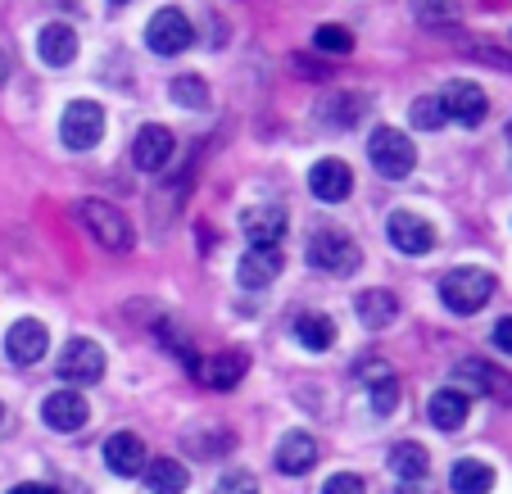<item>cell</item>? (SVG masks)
Returning <instances> with one entry per match:
<instances>
[{
    "mask_svg": "<svg viewBox=\"0 0 512 494\" xmlns=\"http://www.w3.org/2000/svg\"><path fill=\"white\" fill-rule=\"evenodd\" d=\"M440 300H445L449 313L472 318L494 300V277L485 268H454L440 277Z\"/></svg>",
    "mask_w": 512,
    "mask_h": 494,
    "instance_id": "obj_1",
    "label": "cell"
},
{
    "mask_svg": "<svg viewBox=\"0 0 512 494\" xmlns=\"http://www.w3.org/2000/svg\"><path fill=\"white\" fill-rule=\"evenodd\" d=\"M309 263L318 272H331V277H354L358 263H363V250H358V241L345 236L340 227H322L309 241Z\"/></svg>",
    "mask_w": 512,
    "mask_h": 494,
    "instance_id": "obj_2",
    "label": "cell"
},
{
    "mask_svg": "<svg viewBox=\"0 0 512 494\" xmlns=\"http://www.w3.org/2000/svg\"><path fill=\"white\" fill-rule=\"evenodd\" d=\"M368 159H372V168H377L381 177L399 182V177L413 173L417 150H413V141H408L399 127H377V132H372V141H368Z\"/></svg>",
    "mask_w": 512,
    "mask_h": 494,
    "instance_id": "obj_3",
    "label": "cell"
},
{
    "mask_svg": "<svg viewBox=\"0 0 512 494\" xmlns=\"http://www.w3.org/2000/svg\"><path fill=\"white\" fill-rule=\"evenodd\" d=\"M78 214H82V223H87V232L96 236V241L105 245L109 254H127V250H132V223L118 214L114 204H105V200H82Z\"/></svg>",
    "mask_w": 512,
    "mask_h": 494,
    "instance_id": "obj_4",
    "label": "cell"
},
{
    "mask_svg": "<svg viewBox=\"0 0 512 494\" xmlns=\"http://www.w3.org/2000/svg\"><path fill=\"white\" fill-rule=\"evenodd\" d=\"M100 136H105V109L96 100H73L59 118V141L68 150H91L100 146Z\"/></svg>",
    "mask_w": 512,
    "mask_h": 494,
    "instance_id": "obj_5",
    "label": "cell"
},
{
    "mask_svg": "<svg viewBox=\"0 0 512 494\" xmlns=\"http://www.w3.org/2000/svg\"><path fill=\"white\" fill-rule=\"evenodd\" d=\"M59 377H64L68 386H96V381L105 377V349L87 336L68 340L64 354H59Z\"/></svg>",
    "mask_w": 512,
    "mask_h": 494,
    "instance_id": "obj_6",
    "label": "cell"
},
{
    "mask_svg": "<svg viewBox=\"0 0 512 494\" xmlns=\"http://www.w3.org/2000/svg\"><path fill=\"white\" fill-rule=\"evenodd\" d=\"M145 41H150V50L155 55H182L186 46L195 41V28H191V19H186L182 10H159L155 19H150V28H145Z\"/></svg>",
    "mask_w": 512,
    "mask_h": 494,
    "instance_id": "obj_7",
    "label": "cell"
},
{
    "mask_svg": "<svg viewBox=\"0 0 512 494\" xmlns=\"http://www.w3.org/2000/svg\"><path fill=\"white\" fill-rule=\"evenodd\" d=\"M173 155H177V141H173V132H168L164 123H145L141 132H136L132 164L141 168V173H164Z\"/></svg>",
    "mask_w": 512,
    "mask_h": 494,
    "instance_id": "obj_8",
    "label": "cell"
},
{
    "mask_svg": "<svg viewBox=\"0 0 512 494\" xmlns=\"http://www.w3.org/2000/svg\"><path fill=\"white\" fill-rule=\"evenodd\" d=\"M46 345H50V331H46V322H37V318H19L10 327V336H5V354H10V363H19V368H32V363L46 359Z\"/></svg>",
    "mask_w": 512,
    "mask_h": 494,
    "instance_id": "obj_9",
    "label": "cell"
},
{
    "mask_svg": "<svg viewBox=\"0 0 512 494\" xmlns=\"http://www.w3.org/2000/svg\"><path fill=\"white\" fill-rule=\"evenodd\" d=\"M440 105H445V114L454 118V123L463 127H481L485 114H490V100H485V91L476 87V82H449L445 96H440Z\"/></svg>",
    "mask_w": 512,
    "mask_h": 494,
    "instance_id": "obj_10",
    "label": "cell"
},
{
    "mask_svg": "<svg viewBox=\"0 0 512 494\" xmlns=\"http://www.w3.org/2000/svg\"><path fill=\"white\" fill-rule=\"evenodd\" d=\"M250 372V354L245 349H223V354H213V359H200L195 377L204 381L209 390H236Z\"/></svg>",
    "mask_w": 512,
    "mask_h": 494,
    "instance_id": "obj_11",
    "label": "cell"
},
{
    "mask_svg": "<svg viewBox=\"0 0 512 494\" xmlns=\"http://www.w3.org/2000/svg\"><path fill=\"white\" fill-rule=\"evenodd\" d=\"M41 417H46L50 431H82L87 427V417H91V408L78 390H55V395L41 399Z\"/></svg>",
    "mask_w": 512,
    "mask_h": 494,
    "instance_id": "obj_12",
    "label": "cell"
},
{
    "mask_svg": "<svg viewBox=\"0 0 512 494\" xmlns=\"http://www.w3.org/2000/svg\"><path fill=\"white\" fill-rule=\"evenodd\" d=\"M386 236H390V245H395L399 254H426L435 245V227L426 223V218H417V214H390V223H386Z\"/></svg>",
    "mask_w": 512,
    "mask_h": 494,
    "instance_id": "obj_13",
    "label": "cell"
},
{
    "mask_svg": "<svg viewBox=\"0 0 512 494\" xmlns=\"http://www.w3.org/2000/svg\"><path fill=\"white\" fill-rule=\"evenodd\" d=\"M458 381H467L476 395H490V399H499V404H512V377L508 372H499L494 363H485V359H463L458 363Z\"/></svg>",
    "mask_w": 512,
    "mask_h": 494,
    "instance_id": "obj_14",
    "label": "cell"
},
{
    "mask_svg": "<svg viewBox=\"0 0 512 494\" xmlns=\"http://www.w3.org/2000/svg\"><path fill=\"white\" fill-rule=\"evenodd\" d=\"M309 191L327 204H340L354 191V173H349V164H340V159H318V164L309 168Z\"/></svg>",
    "mask_w": 512,
    "mask_h": 494,
    "instance_id": "obj_15",
    "label": "cell"
},
{
    "mask_svg": "<svg viewBox=\"0 0 512 494\" xmlns=\"http://www.w3.org/2000/svg\"><path fill=\"white\" fill-rule=\"evenodd\" d=\"M281 272V250L277 245H250L241 259V268H236V277H241L245 291H263V286H272Z\"/></svg>",
    "mask_w": 512,
    "mask_h": 494,
    "instance_id": "obj_16",
    "label": "cell"
},
{
    "mask_svg": "<svg viewBox=\"0 0 512 494\" xmlns=\"http://www.w3.org/2000/svg\"><path fill=\"white\" fill-rule=\"evenodd\" d=\"M78 46L82 41L68 23H46V28L37 32V55H41V64H50V68H68L78 59Z\"/></svg>",
    "mask_w": 512,
    "mask_h": 494,
    "instance_id": "obj_17",
    "label": "cell"
},
{
    "mask_svg": "<svg viewBox=\"0 0 512 494\" xmlns=\"http://www.w3.org/2000/svg\"><path fill=\"white\" fill-rule=\"evenodd\" d=\"M105 463L109 472L118 476H141L145 472V445L136 431H118V436L105 440Z\"/></svg>",
    "mask_w": 512,
    "mask_h": 494,
    "instance_id": "obj_18",
    "label": "cell"
},
{
    "mask_svg": "<svg viewBox=\"0 0 512 494\" xmlns=\"http://www.w3.org/2000/svg\"><path fill=\"white\" fill-rule=\"evenodd\" d=\"M241 227L250 236V245H277L286 236V209L281 204H259V209H245Z\"/></svg>",
    "mask_w": 512,
    "mask_h": 494,
    "instance_id": "obj_19",
    "label": "cell"
},
{
    "mask_svg": "<svg viewBox=\"0 0 512 494\" xmlns=\"http://www.w3.org/2000/svg\"><path fill=\"white\" fill-rule=\"evenodd\" d=\"M313 463H318V440H313L309 431H290V436L277 445V467H281L286 476L309 472Z\"/></svg>",
    "mask_w": 512,
    "mask_h": 494,
    "instance_id": "obj_20",
    "label": "cell"
},
{
    "mask_svg": "<svg viewBox=\"0 0 512 494\" xmlns=\"http://www.w3.org/2000/svg\"><path fill=\"white\" fill-rule=\"evenodd\" d=\"M318 114L327 127H340V132H345V127H354L358 118L368 114V100L354 96V91H331V96L318 100Z\"/></svg>",
    "mask_w": 512,
    "mask_h": 494,
    "instance_id": "obj_21",
    "label": "cell"
},
{
    "mask_svg": "<svg viewBox=\"0 0 512 494\" xmlns=\"http://www.w3.org/2000/svg\"><path fill=\"white\" fill-rule=\"evenodd\" d=\"M290 331H295V340H300L304 349H313V354H327V349L336 345V322H331V313H300Z\"/></svg>",
    "mask_w": 512,
    "mask_h": 494,
    "instance_id": "obj_22",
    "label": "cell"
},
{
    "mask_svg": "<svg viewBox=\"0 0 512 494\" xmlns=\"http://www.w3.org/2000/svg\"><path fill=\"white\" fill-rule=\"evenodd\" d=\"M449 490L454 494H490L494 490V467L481 458H458L449 472Z\"/></svg>",
    "mask_w": 512,
    "mask_h": 494,
    "instance_id": "obj_23",
    "label": "cell"
},
{
    "mask_svg": "<svg viewBox=\"0 0 512 494\" xmlns=\"http://www.w3.org/2000/svg\"><path fill=\"white\" fill-rule=\"evenodd\" d=\"M354 309H358V322H363L368 331H381V327H390V322L399 318L395 291H363Z\"/></svg>",
    "mask_w": 512,
    "mask_h": 494,
    "instance_id": "obj_24",
    "label": "cell"
},
{
    "mask_svg": "<svg viewBox=\"0 0 512 494\" xmlns=\"http://www.w3.org/2000/svg\"><path fill=\"white\" fill-rule=\"evenodd\" d=\"M467 413H472V399L463 390H435L431 395V422L440 431H458L467 422Z\"/></svg>",
    "mask_w": 512,
    "mask_h": 494,
    "instance_id": "obj_25",
    "label": "cell"
},
{
    "mask_svg": "<svg viewBox=\"0 0 512 494\" xmlns=\"http://www.w3.org/2000/svg\"><path fill=\"white\" fill-rule=\"evenodd\" d=\"M363 381H368V390H372V413L377 417H390L395 413V404H399V377L386 368V363H372L368 372H363Z\"/></svg>",
    "mask_w": 512,
    "mask_h": 494,
    "instance_id": "obj_26",
    "label": "cell"
},
{
    "mask_svg": "<svg viewBox=\"0 0 512 494\" xmlns=\"http://www.w3.org/2000/svg\"><path fill=\"white\" fill-rule=\"evenodd\" d=\"M141 476L150 485V494H182L191 485V476H186V467L177 458H155V463H145Z\"/></svg>",
    "mask_w": 512,
    "mask_h": 494,
    "instance_id": "obj_27",
    "label": "cell"
},
{
    "mask_svg": "<svg viewBox=\"0 0 512 494\" xmlns=\"http://www.w3.org/2000/svg\"><path fill=\"white\" fill-rule=\"evenodd\" d=\"M426 467H431V458H426V449H422V445H413V440L395 445V454H390V472H395L404 485L426 481Z\"/></svg>",
    "mask_w": 512,
    "mask_h": 494,
    "instance_id": "obj_28",
    "label": "cell"
},
{
    "mask_svg": "<svg viewBox=\"0 0 512 494\" xmlns=\"http://www.w3.org/2000/svg\"><path fill=\"white\" fill-rule=\"evenodd\" d=\"M417 23L426 28H454L458 23V0H413Z\"/></svg>",
    "mask_w": 512,
    "mask_h": 494,
    "instance_id": "obj_29",
    "label": "cell"
},
{
    "mask_svg": "<svg viewBox=\"0 0 512 494\" xmlns=\"http://www.w3.org/2000/svg\"><path fill=\"white\" fill-rule=\"evenodd\" d=\"M173 100L186 109H209V87L200 73H182V78H173Z\"/></svg>",
    "mask_w": 512,
    "mask_h": 494,
    "instance_id": "obj_30",
    "label": "cell"
},
{
    "mask_svg": "<svg viewBox=\"0 0 512 494\" xmlns=\"http://www.w3.org/2000/svg\"><path fill=\"white\" fill-rule=\"evenodd\" d=\"M408 118H413L417 132H435L449 114H445V105H440V96H417L413 109H408Z\"/></svg>",
    "mask_w": 512,
    "mask_h": 494,
    "instance_id": "obj_31",
    "label": "cell"
},
{
    "mask_svg": "<svg viewBox=\"0 0 512 494\" xmlns=\"http://www.w3.org/2000/svg\"><path fill=\"white\" fill-rule=\"evenodd\" d=\"M313 46H318L322 55H336V59H345L349 50H354V37H349L345 28H336V23H322V28L313 32Z\"/></svg>",
    "mask_w": 512,
    "mask_h": 494,
    "instance_id": "obj_32",
    "label": "cell"
},
{
    "mask_svg": "<svg viewBox=\"0 0 512 494\" xmlns=\"http://www.w3.org/2000/svg\"><path fill=\"white\" fill-rule=\"evenodd\" d=\"M218 494H259V481L250 472H232L218 481Z\"/></svg>",
    "mask_w": 512,
    "mask_h": 494,
    "instance_id": "obj_33",
    "label": "cell"
},
{
    "mask_svg": "<svg viewBox=\"0 0 512 494\" xmlns=\"http://www.w3.org/2000/svg\"><path fill=\"white\" fill-rule=\"evenodd\" d=\"M322 494H363V476H354V472H336L327 485H322Z\"/></svg>",
    "mask_w": 512,
    "mask_h": 494,
    "instance_id": "obj_34",
    "label": "cell"
},
{
    "mask_svg": "<svg viewBox=\"0 0 512 494\" xmlns=\"http://www.w3.org/2000/svg\"><path fill=\"white\" fill-rule=\"evenodd\" d=\"M494 345H499L503 354H512V318H499V322H494Z\"/></svg>",
    "mask_w": 512,
    "mask_h": 494,
    "instance_id": "obj_35",
    "label": "cell"
},
{
    "mask_svg": "<svg viewBox=\"0 0 512 494\" xmlns=\"http://www.w3.org/2000/svg\"><path fill=\"white\" fill-rule=\"evenodd\" d=\"M10 494H55L50 485H19V490H10Z\"/></svg>",
    "mask_w": 512,
    "mask_h": 494,
    "instance_id": "obj_36",
    "label": "cell"
},
{
    "mask_svg": "<svg viewBox=\"0 0 512 494\" xmlns=\"http://www.w3.org/2000/svg\"><path fill=\"white\" fill-rule=\"evenodd\" d=\"M0 82H5V59H0Z\"/></svg>",
    "mask_w": 512,
    "mask_h": 494,
    "instance_id": "obj_37",
    "label": "cell"
},
{
    "mask_svg": "<svg viewBox=\"0 0 512 494\" xmlns=\"http://www.w3.org/2000/svg\"><path fill=\"white\" fill-rule=\"evenodd\" d=\"M508 146H512V123H508Z\"/></svg>",
    "mask_w": 512,
    "mask_h": 494,
    "instance_id": "obj_38",
    "label": "cell"
},
{
    "mask_svg": "<svg viewBox=\"0 0 512 494\" xmlns=\"http://www.w3.org/2000/svg\"><path fill=\"white\" fill-rule=\"evenodd\" d=\"M114 5H127V0H114Z\"/></svg>",
    "mask_w": 512,
    "mask_h": 494,
    "instance_id": "obj_39",
    "label": "cell"
},
{
    "mask_svg": "<svg viewBox=\"0 0 512 494\" xmlns=\"http://www.w3.org/2000/svg\"><path fill=\"white\" fill-rule=\"evenodd\" d=\"M0 417H5V408H0Z\"/></svg>",
    "mask_w": 512,
    "mask_h": 494,
    "instance_id": "obj_40",
    "label": "cell"
}]
</instances>
